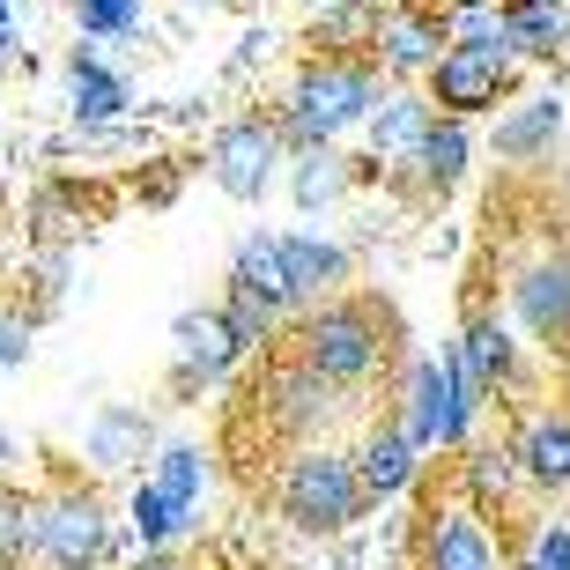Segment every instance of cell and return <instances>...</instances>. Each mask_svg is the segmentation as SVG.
<instances>
[{
	"label": "cell",
	"mask_w": 570,
	"mask_h": 570,
	"mask_svg": "<svg viewBox=\"0 0 570 570\" xmlns=\"http://www.w3.org/2000/svg\"><path fill=\"white\" fill-rule=\"evenodd\" d=\"M379 105V75L371 67H356V60H318V67H304L289 82V97H282V119H275V134L282 141H341L348 127H363V111Z\"/></svg>",
	"instance_id": "6da1fadb"
},
{
	"label": "cell",
	"mask_w": 570,
	"mask_h": 570,
	"mask_svg": "<svg viewBox=\"0 0 570 570\" xmlns=\"http://www.w3.org/2000/svg\"><path fill=\"white\" fill-rule=\"evenodd\" d=\"M200 497H208V452H200V444H156L148 474L127 497L134 541H141V549H170V541L200 519Z\"/></svg>",
	"instance_id": "7a4b0ae2"
},
{
	"label": "cell",
	"mask_w": 570,
	"mask_h": 570,
	"mask_svg": "<svg viewBox=\"0 0 570 570\" xmlns=\"http://www.w3.org/2000/svg\"><path fill=\"white\" fill-rule=\"evenodd\" d=\"M282 519L296 533H341L363 519V482L348 452H326V444H304L289 466H282Z\"/></svg>",
	"instance_id": "3957f363"
},
{
	"label": "cell",
	"mask_w": 570,
	"mask_h": 570,
	"mask_svg": "<svg viewBox=\"0 0 570 570\" xmlns=\"http://www.w3.org/2000/svg\"><path fill=\"white\" fill-rule=\"evenodd\" d=\"M296 356L312 363L318 379L334 385H363L371 371L385 363V341H379V318L363 304H318L304 326H296Z\"/></svg>",
	"instance_id": "277c9868"
},
{
	"label": "cell",
	"mask_w": 570,
	"mask_h": 570,
	"mask_svg": "<svg viewBox=\"0 0 570 570\" xmlns=\"http://www.w3.org/2000/svg\"><path fill=\"white\" fill-rule=\"evenodd\" d=\"M111 549V511L89 489H52L30 504V556L52 570H89Z\"/></svg>",
	"instance_id": "5b68a950"
},
{
	"label": "cell",
	"mask_w": 570,
	"mask_h": 570,
	"mask_svg": "<svg viewBox=\"0 0 570 570\" xmlns=\"http://www.w3.org/2000/svg\"><path fill=\"white\" fill-rule=\"evenodd\" d=\"M482 407L460 393V379H452V363L444 356H415V371H407V393H401V430L415 452H452V444L466 438V423H474Z\"/></svg>",
	"instance_id": "8992f818"
},
{
	"label": "cell",
	"mask_w": 570,
	"mask_h": 570,
	"mask_svg": "<svg viewBox=\"0 0 570 570\" xmlns=\"http://www.w3.org/2000/svg\"><path fill=\"white\" fill-rule=\"evenodd\" d=\"M275 170H282L275 119H230V127L208 141V178L230 193V200H267Z\"/></svg>",
	"instance_id": "52a82bcc"
},
{
	"label": "cell",
	"mask_w": 570,
	"mask_h": 570,
	"mask_svg": "<svg viewBox=\"0 0 570 570\" xmlns=\"http://www.w3.org/2000/svg\"><path fill=\"white\" fill-rule=\"evenodd\" d=\"M511 52H466V45H444L438 60H430V97H438L452 119H466V111H489L497 97H504L511 82Z\"/></svg>",
	"instance_id": "ba28073f"
},
{
	"label": "cell",
	"mask_w": 570,
	"mask_h": 570,
	"mask_svg": "<svg viewBox=\"0 0 570 570\" xmlns=\"http://www.w3.org/2000/svg\"><path fill=\"white\" fill-rule=\"evenodd\" d=\"M341 415V385L318 379L304 356H289L267 379V423L282 430V438H326V423Z\"/></svg>",
	"instance_id": "9c48e42d"
},
{
	"label": "cell",
	"mask_w": 570,
	"mask_h": 570,
	"mask_svg": "<svg viewBox=\"0 0 570 570\" xmlns=\"http://www.w3.org/2000/svg\"><path fill=\"white\" fill-rule=\"evenodd\" d=\"M444 363H452V379H460V393L474 407L489 401V393H497V385L511 379V371H519V348H511V326L497 312H474L466 318V334L452 341V348H444Z\"/></svg>",
	"instance_id": "30bf717a"
},
{
	"label": "cell",
	"mask_w": 570,
	"mask_h": 570,
	"mask_svg": "<svg viewBox=\"0 0 570 570\" xmlns=\"http://www.w3.org/2000/svg\"><path fill=\"white\" fill-rule=\"evenodd\" d=\"M430 119H438V105H430L423 89H379V105L363 111V127H371V156L393 164V170H407Z\"/></svg>",
	"instance_id": "8fae6325"
},
{
	"label": "cell",
	"mask_w": 570,
	"mask_h": 570,
	"mask_svg": "<svg viewBox=\"0 0 570 570\" xmlns=\"http://www.w3.org/2000/svg\"><path fill=\"white\" fill-rule=\"evenodd\" d=\"M511 304L541 341H570V259H533L511 282Z\"/></svg>",
	"instance_id": "7c38bea8"
},
{
	"label": "cell",
	"mask_w": 570,
	"mask_h": 570,
	"mask_svg": "<svg viewBox=\"0 0 570 570\" xmlns=\"http://www.w3.org/2000/svg\"><path fill=\"white\" fill-rule=\"evenodd\" d=\"M275 245H282V275H289L296 304H304V296H334L341 282H348V253H341L334 237L289 230V237H275Z\"/></svg>",
	"instance_id": "4fadbf2b"
},
{
	"label": "cell",
	"mask_w": 570,
	"mask_h": 570,
	"mask_svg": "<svg viewBox=\"0 0 570 570\" xmlns=\"http://www.w3.org/2000/svg\"><path fill=\"white\" fill-rule=\"evenodd\" d=\"M497 16H504V45L519 60H556V52H570V8L563 0H504Z\"/></svg>",
	"instance_id": "5bb4252c"
},
{
	"label": "cell",
	"mask_w": 570,
	"mask_h": 570,
	"mask_svg": "<svg viewBox=\"0 0 570 570\" xmlns=\"http://www.w3.org/2000/svg\"><path fill=\"white\" fill-rule=\"evenodd\" d=\"M415 466H423V452L407 444L401 423H379L371 438L356 444V482H363V497H401V489L415 482Z\"/></svg>",
	"instance_id": "9a60e30c"
},
{
	"label": "cell",
	"mask_w": 570,
	"mask_h": 570,
	"mask_svg": "<svg viewBox=\"0 0 570 570\" xmlns=\"http://www.w3.org/2000/svg\"><path fill=\"white\" fill-rule=\"evenodd\" d=\"M170 348H178V379L186 385H215L237 363V348H230V334H223L215 312H186L178 326H170Z\"/></svg>",
	"instance_id": "2e32d148"
},
{
	"label": "cell",
	"mask_w": 570,
	"mask_h": 570,
	"mask_svg": "<svg viewBox=\"0 0 570 570\" xmlns=\"http://www.w3.org/2000/svg\"><path fill=\"white\" fill-rule=\"evenodd\" d=\"M156 444V430H148V415L141 407H127V401H111L97 423H89V438H82V452H89V466L97 474H119V466H134Z\"/></svg>",
	"instance_id": "e0dca14e"
},
{
	"label": "cell",
	"mask_w": 570,
	"mask_h": 570,
	"mask_svg": "<svg viewBox=\"0 0 570 570\" xmlns=\"http://www.w3.org/2000/svg\"><path fill=\"white\" fill-rule=\"evenodd\" d=\"M230 289H245V296H259L267 312H289L296 304V289H289V275H282V245H275V230H253L245 245H237V259H230Z\"/></svg>",
	"instance_id": "ac0fdd59"
},
{
	"label": "cell",
	"mask_w": 570,
	"mask_h": 570,
	"mask_svg": "<svg viewBox=\"0 0 570 570\" xmlns=\"http://www.w3.org/2000/svg\"><path fill=\"white\" fill-rule=\"evenodd\" d=\"M67 97H75V119H119L127 111V75H111L105 60H97V38L75 45V67H67Z\"/></svg>",
	"instance_id": "d6986e66"
},
{
	"label": "cell",
	"mask_w": 570,
	"mask_h": 570,
	"mask_svg": "<svg viewBox=\"0 0 570 570\" xmlns=\"http://www.w3.org/2000/svg\"><path fill=\"white\" fill-rule=\"evenodd\" d=\"M519 452V474L541 489H570V415H533L527 438L511 444Z\"/></svg>",
	"instance_id": "ffe728a7"
},
{
	"label": "cell",
	"mask_w": 570,
	"mask_h": 570,
	"mask_svg": "<svg viewBox=\"0 0 570 570\" xmlns=\"http://www.w3.org/2000/svg\"><path fill=\"white\" fill-rule=\"evenodd\" d=\"M430 570H497V541L474 511H444L430 527Z\"/></svg>",
	"instance_id": "44dd1931"
},
{
	"label": "cell",
	"mask_w": 570,
	"mask_h": 570,
	"mask_svg": "<svg viewBox=\"0 0 570 570\" xmlns=\"http://www.w3.org/2000/svg\"><path fill=\"white\" fill-rule=\"evenodd\" d=\"M341 193H348V156H341L334 141H304L296 164H289V200L312 215V208H326V200H341Z\"/></svg>",
	"instance_id": "7402d4cb"
},
{
	"label": "cell",
	"mask_w": 570,
	"mask_h": 570,
	"mask_svg": "<svg viewBox=\"0 0 570 570\" xmlns=\"http://www.w3.org/2000/svg\"><path fill=\"white\" fill-rule=\"evenodd\" d=\"M556 134H563V105H556V97H527V105H511L504 119H497V156L527 164V156H541Z\"/></svg>",
	"instance_id": "603a6c76"
},
{
	"label": "cell",
	"mask_w": 570,
	"mask_h": 570,
	"mask_svg": "<svg viewBox=\"0 0 570 570\" xmlns=\"http://www.w3.org/2000/svg\"><path fill=\"white\" fill-rule=\"evenodd\" d=\"M438 52H444V22H423V16H385L379 22V60L393 75H430Z\"/></svg>",
	"instance_id": "cb8c5ba5"
},
{
	"label": "cell",
	"mask_w": 570,
	"mask_h": 570,
	"mask_svg": "<svg viewBox=\"0 0 570 570\" xmlns=\"http://www.w3.org/2000/svg\"><path fill=\"white\" fill-rule=\"evenodd\" d=\"M466 156H474V134H466V119H430L423 141H415V170H423V186H460L466 178Z\"/></svg>",
	"instance_id": "d4e9b609"
},
{
	"label": "cell",
	"mask_w": 570,
	"mask_h": 570,
	"mask_svg": "<svg viewBox=\"0 0 570 570\" xmlns=\"http://www.w3.org/2000/svg\"><path fill=\"white\" fill-rule=\"evenodd\" d=\"M444 45H466V52H511L497 0H460V8L444 16ZM511 60H519V52H511Z\"/></svg>",
	"instance_id": "484cf974"
},
{
	"label": "cell",
	"mask_w": 570,
	"mask_h": 570,
	"mask_svg": "<svg viewBox=\"0 0 570 570\" xmlns=\"http://www.w3.org/2000/svg\"><path fill=\"white\" fill-rule=\"evenodd\" d=\"M223 334H230V348L237 356H253V348H267V341H275V312H267V304H259V296H245V289H230L223 296Z\"/></svg>",
	"instance_id": "4316f807"
},
{
	"label": "cell",
	"mask_w": 570,
	"mask_h": 570,
	"mask_svg": "<svg viewBox=\"0 0 570 570\" xmlns=\"http://www.w3.org/2000/svg\"><path fill=\"white\" fill-rule=\"evenodd\" d=\"M30 504H38V497H22L16 482H0V570L30 563Z\"/></svg>",
	"instance_id": "83f0119b"
},
{
	"label": "cell",
	"mask_w": 570,
	"mask_h": 570,
	"mask_svg": "<svg viewBox=\"0 0 570 570\" xmlns=\"http://www.w3.org/2000/svg\"><path fill=\"white\" fill-rule=\"evenodd\" d=\"M466 482H474V497H511V482H519V452H504V444H474V452H466Z\"/></svg>",
	"instance_id": "f1b7e54d"
},
{
	"label": "cell",
	"mask_w": 570,
	"mask_h": 570,
	"mask_svg": "<svg viewBox=\"0 0 570 570\" xmlns=\"http://www.w3.org/2000/svg\"><path fill=\"white\" fill-rule=\"evenodd\" d=\"M82 30L89 38H127V30H141V0H82Z\"/></svg>",
	"instance_id": "f546056e"
},
{
	"label": "cell",
	"mask_w": 570,
	"mask_h": 570,
	"mask_svg": "<svg viewBox=\"0 0 570 570\" xmlns=\"http://www.w3.org/2000/svg\"><path fill=\"white\" fill-rule=\"evenodd\" d=\"M519 570H570V527L563 519H541V527L527 533V563Z\"/></svg>",
	"instance_id": "4dcf8cb0"
},
{
	"label": "cell",
	"mask_w": 570,
	"mask_h": 570,
	"mask_svg": "<svg viewBox=\"0 0 570 570\" xmlns=\"http://www.w3.org/2000/svg\"><path fill=\"white\" fill-rule=\"evenodd\" d=\"M22 363H30V318L0 312V371H22Z\"/></svg>",
	"instance_id": "1f68e13d"
},
{
	"label": "cell",
	"mask_w": 570,
	"mask_h": 570,
	"mask_svg": "<svg viewBox=\"0 0 570 570\" xmlns=\"http://www.w3.org/2000/svg\"><path fill=\"white\" fill-rule=\"evenodd\" d=\"M0 60H16V8L0 0Z\"/></svg>",
	"instance_id": "d6a6232c"
},
{
	"label": "cell",
	"mask_w": 570,
	"mask_h": 570,
	"mask_svg": "<svg viewBox=\"0 0 570 570\" xmlns=\"http://www.w3.org/2000/svg\"><path fill=\"white\" fill-rule=\"evenodd\" d=\"M141 570H178V563H170L164 549H148V563H141Z\"/></svg>",
	"instance_id": "836d02e7"
},
{
	"label": "cell",
	"mask_w": 570,
	"mask_h": 570,
	"mask_svg": "<svg viewBox=\"0 0 570 570\" xmlns=\"http://www.w3.org/2000/svg\"><path fill=\"white\" fill-rule=\"evenodd\" d=\"M8 460H16V438H0V474H8Z\"/></svg>",
	"instance_id": "e575fe53"
},
{
	"label": "cell",
	"mask_w": 570,
	"mask_h": 570,
	"mask_svg": "<svg viewBox=\"0 0 570 570\" xmlns=\"http://www.w3.org/2000/svg\"><path fill=\"white\" fill-rule=\"evenodd\" d=\"M363 8H379V0H363Z\"/></svg>",
	"instance_id": "d590c367"
},
{
	"label": "cell",
	"mask_w": 570,
	"mask_h": 570,
	"mask_svg": "<svg viewBox=\"0 0 570 570\" xmlns=\"http://www.w3.org/2000/svg\"><path fill=\"white\" fill-rule=\"evenodd\" d=\"M444 8H460V0H444Z\"/></svg>",
	"instance_id": "8d00e7d4"
},
{
	"label": "cell",
	"mask_w": 570,
	"mask_h": 570,
	"mask_svg": "<svg viewBox=\"0 0 570 570\" xmlns=\"http://www.w3.org/2000/svg\"><path fill=\"white\" fill-rule=\"evenodd\" d=\"M0 385H8V371H0Z\"/></svg>",
	"instance_id": "74e56055"
}]
</instances>
